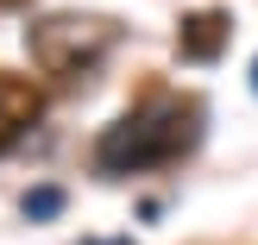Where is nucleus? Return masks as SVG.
I'll return each mask as SVG.
<instances>
[{
  "mask_svg": "<svg viewBox=\"0 0 258 245\" xmlns=\"http://www.w3.org/2000/svg\"><path fill=\"white\" fill-rule=\"evenodd\" d=\"M57 208H63V189H32V195H25V214H32V220H50Z\"/></svg>",
  "mask_w": 258,
  "mask_h": 245,
  "instance_id": "39448f33",
  "label": "nucleus"
},
{
  "mask_svg": "<svg viewBox=\"0 0 258 245\" xmlns=\"http://www.w3.org/2000/svg\"><path fill=\"white\" fill-rule=\"evenodd\" d=\"M107 245H126V239H107Z\"/></svg>",
  "mask_w": 258,
  "mask_h": 245,
  "instance_id": "423d86ee",
  "label": "nucleus"
},
{
  "mask_svg": "<svg viewBox=\"0 0 258 245\" xmlns=\"http://www.w3.org/2000/svg\"><path fill=\"white\" fill-rule=\"evenodd\" d=\"M0 7H13V0H0Z\"/></svg>",
  "mask_w": 258,
  "mask_h": 245,
  "instance_id": "0eeeda50",
  "label": "nucleus"
},
{
  "mask_svg": "<svg viewBox=\"0 0 258 245\" xmlns=\"http://www.w3.org/2000/svg\"><path fill=\"white\" fill-rule=\"evenodd\" d=\"M113 38H120V25H113V19H95V13H50V19L25 25V50H32V63L44 75H57V82L95 69V63L113 50Z\"/></svg>",
  "mask_w": 258,
  "mask_h": 245,
  "instance_id": "f03ea898",
  "label": "nucleus"
},
{
  "mask_svg": "<svg viewBox=\"0 0 258 245\" xmlns=\"http://www.w3.org/2000/svg\"><path fill=\"white\" fill-rule=\"evenodd\" d=\"M196 113L189 107H176V101H158V107H145V113H126V120H113L107 132H101V145H95V164L107 176H126V170H151V164H170L176 151L196 138Z\"/></svg>",
  "mask_w": 258,
  "mask_h": 245,
  "instance_id": "f257e3e1",
  "label": "nucleus"
},
{
  "mask_svg": "<svg viewBox=\"0 0 258 245\" xmlns=\"http://www.w3.org/2000/svg\"><path fill=\"white\" fill-rule=\"evenodd\" d=\"M38 113H44V95H38L25 75H7V69H0V151H7Z\"/></svg>",
  "mask_w": 258,
  "mask_h": 245,
  "instance_id": "20e7f679",
  "label": "nucleus"
},
{
  "mask_svg": "<svg viewBox=\"0 0 258 245\" xmlns=\"http://www.w3.org/2000/svg\"><path fill=\"white\" fill-rule=\"evenodd\" d=\"M227 32H233V19H227L221 7H202L183 19V32H176V57L183 63H214L227 50Z\"/></svg>",
  "mask_w": 258,
  "mask_h": 245,
  "instance_id": "7ed1b4c3",
  "label": "nucleus"
}]
</instances>
